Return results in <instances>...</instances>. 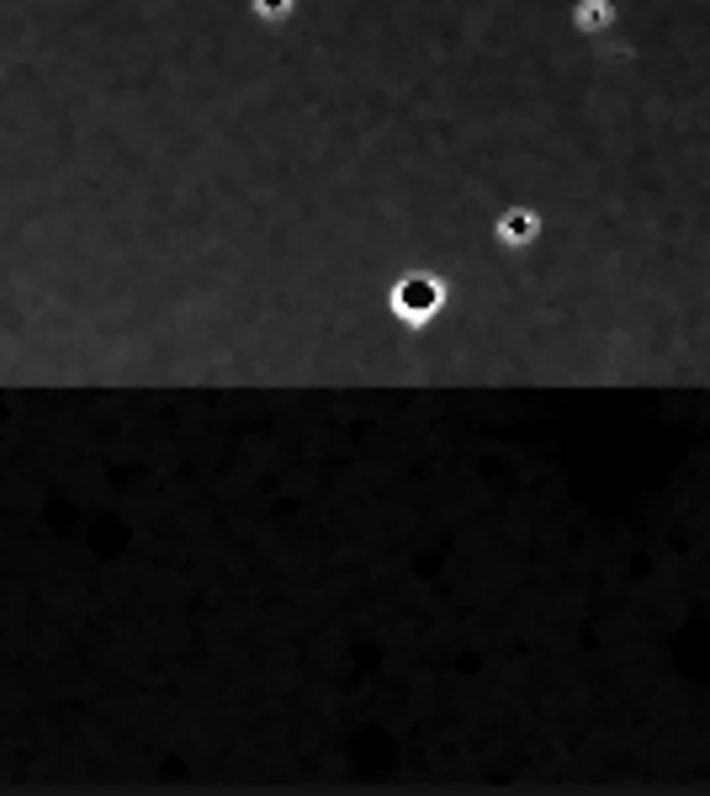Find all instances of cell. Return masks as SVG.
Wrapping results in <instances>:
<instances>
[{
    "instance_id": "obj_2",
    "label": "cell",
    "mask_w": 710,
    "mask_h": 796,
    "mask_svg": "<svg viewBox=\"0 0 710 796\" xmlns=\"http://www.w3.org/2000/svg\"><path fill=\"white\" fill-rule=\"evenodd\" d=\"M541 234H546V218L535 213V208H503V213L493 218V240H499L503 250H531Z\"/></svg>"
},
{
    "instance_id": "obj_3",
    "label": "cell",
    "mask_w": 710,
    "mask_h": 796,
    "mask_svg": "<svg viewBox=\"0 0 710 796\" xmlns=\"http://www.w3.org/2000/svg\"><path fill=\"white\" fill-rule=\"evenodd\" d=\"M573 22H578L584 32H599V27H610V22H615V5H604V0H584Z\"/></svg>"
},
{
    "instance_id": "obj_1",
    "label": "cell",
    "mask_w": 710,
    "mask_h": 796,
    "mask_svg": "<svg viewBox=\"0 0 710 796\" xmlns=\"http://www.w3.org/2000/svg\"><path fill=\"white\" fill-rule=\"evenodd\" d=\"M445 303H451V287H445V276H435V272H403L387 287V313H392L403 330H430L445 313Z\"/></svg>"
}]
</instances>
